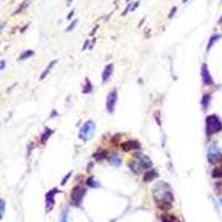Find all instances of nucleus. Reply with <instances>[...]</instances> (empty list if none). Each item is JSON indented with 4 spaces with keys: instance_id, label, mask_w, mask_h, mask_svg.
Masks as SVG:
<instances>
[{
    "instance_id": "nucleus-1",
    "label": "nucleus",
    "mask_w": 222,
    "mask_h": 222,
    "mask_svg": "<svg viewBox=\"0 0 222 222\" xmlns=\"http://www.w3.org/2000/svg\"><path fill=\"white\" fill-rule=\"evenodd\" d=\"M153 196L157 201L158 207L161 210H170L171 202L173 201V196L170 191V187L163 181L158 182L153 187Z\"/></svg>"
},
{
    "instance_id": "nucleus-2",
    "label": "nucleus",
    "mask_w": 222,
    "mask_h": 222,
    "mask_svg": "<svg viewBox=\"0 0 222 222\" xmlns=\"http://www.w3.org/2000/svg\"><path fill=\"white\" fill-rule=\"evenodd\" d=\"M151 166L152 161L143 153H136L129 162L130 169L137 174H140V173H142V171L150 169Z\"/></svg>"
},
{
    "instance_id": "nucleus-3",
    "label": "nucleus",
    "mask_w": 222,
    "mask_h": 222,
    "mask_svg": "<svg viewBox=\"0 0 222 222\" xmlns=\"http://www.w3.org/2000/svg\"><path fill=\"white\" fill-rule=\"evenodd\" d=\"M222 130V123L219 120V118L215 116H209L206 119V131L208 136L214 134Z\"/></svg>"
},
{
    "instance_id": "nucleus-4",
    "label": "nucleus",
    "mask_w": 222,
    "mask_h": 222,
    "mask_svg": "<svg viewBox=\"0 0 222 222\" xmlns=\"http://www.w3.org/2000/svg\"><path fill=\"white\" fill-rule=\"evenodd\" d=\"M94 131H96V124L94 121H87L83 126L81 127L79 131V138L81 140L88 141L90 139H92L94 134Z\"/></svg>"
},
{
    "instance_id": "nucleus-5",
    "label": "nucleus",
    "mask_w": 222,
    "mask_h": 222,
    "mask_svg": "<svg viewBox=\"0 0 222 222\" xmlns=\"http://www.w3.org/2000/svg\"><path fill=\"white\" fill-rule=\"evenodd\" d=\"M84 189L80 185H77L76 188H73L72 192H71L70 196V203L73 204V206H80L82 201V198L84 196Z\"/></svg>"
},
{
    "instance_id": "nucleus-6",
    "label": "nucleus",
    "mask_w": 222,
    "mask_h": 222,
    "mask_svg": "<svg viewBox=\"0 0 222 222\" xmlns=\"http://www.w3.org/2000/svg\"><path fill=\"white\" fill-rule=\"evenodd\" d=\"M221 152H220V149L217 145H212L210 147L208 151V160L210 163H215L217 161H219L221 159Z\"/></svg>"
},
{
    "instance_id": "nucleus-7",
    "label": "nucleus",
    "mask_w": 222,
    "mask_h": 222,
    "mask_svg": "<svg viewBox=\"0 0 222 222\" xmlns=\"http://www.w3.org/2000/svg\"><path fill=\"white\" fill-rule=\"evenodd\" d=\"M117 99H118L117 90H112V91L108 94L107 102H105V107H107L108 111H109L110 113H112L113 110H115L116 103H117Z\"/></svg>"
},
{
    "instance_id": "nucleus-8",
    "label": "nucleus",
    "mask_w": 222,
    "mask_h": 222,
    "mask_svg": "<svg viewBox=\"0 0 222 222\" xmlns=\"http://www.w3.org/2000/svg\"><path fill=\"white\" fill-rule=\"evenodd\" d=\"M122 150L124 151H131V150H136L140 148V143L136 140H128L121 145Z\"/></svg>"
},
{
    "instance_id": "nucleus-9",
    "label": "nucleus",
    "mask_w": 222,
    "mask_h": 222,
    "mask_svg": "<svg viewBox=\"0 0 222 222\" xmlns=\"http://www.w3.org/2000/svg\"><path fill=\"white\" fill-rule=\"evenodd\" d=\"M57 191H58L57 189H52V190H50L47 193V196H46V206H47L48 211L51 210V208L54 207V194L57 193Z\"/></svg>"
},
{
    "instance_id": "nucleus-10",
    "label": "nucleus",
    "mask_w": 222,
    "mask_h": 222,
    "mask_svg": "<svg viewBox=\"0 0 222 222\" xmlns=\"http://www.w3.org/2000/svg\"><path fill=\"white\" fill-rule=\"evenodd\" d=\"M201 75H202V81H203V83H206V84H212L213 80H212V78H211L210 72H209L207 65H202Z\"/></svg>"
},
{
    "instance_id": "nucleus-11",
    "label": "nucleus",
    "mask_w": 222,
    "mask_h": 222,
    "mask_svg": "<svg viewBox=\"0 0 222 222\" xmlns=\"http://www.w3.org/2000/svg\"><path fill=\"white\" fill-rule=\"evenodd\" d=\"M109 161L112 166L120 167V164H121V158H120V156L118 153H111L109 156Z\"/></svg>"
},
{
    "instance_id": "nucleus-12",
    "label": "nucleus",
    "mask_w": 222,
    "mask_h": 222,
    "mask_svg": "<svg viewBox=\"0 0 222 222\" xmlns=\"http://www.w3.org/2000/svg\"><path fill=\"white\" fill-rule=\"evenodd\" d=\"M112 71H113V65H108L107 67H105V70H103V73H102L103 82L107 81V80L109 79L110 76H111V73H112Z\"/></svg>"
},
{
    "instance_id": "nucleus-13",
    "label": "nucleus",
    "mask_w": 222,
    "mask_h": 222,
    "mask_svg": "<svg viewBox=\"0 0 222 222\" xmlns=\"http://www.w3.org/2000/svg\"><path fill=\"white\" fill-rule=\"evenodd\" d=\"M156 177H157V172L154 170L147 171V172L145 173V175H143V180H145V182H150V181L153 180Z\"/></svg>"
},
{
    "instance_id": "nucleus-14",
    "label": "nucleus",
    "mask_w": 222,
    "mask_h": 222,
    "mask_svg": "<svg viewBox=\"0 0 222 222\" xmlns=\"http://www.w3.org/2000/svg\"><path fill=\"white\" fill-rule=\"evenodd\" d=\"M87 185H89V187L91 188H97L100 185V183H99V181L94 180V178H89L88 180H87Z\"/></svg>"
},
{
    "instance_id": "nucleus-15",
    "label": "nucleus",
    "mask_w": 222,
    "mask_h": 222,
    "mask_svg": "<svg viewBox=\"0 0 222 222\" xmlns=\"http://www.w3.org/2000/svg\"><path fill=\"white\" fill-rule=\"evenodd\" d=\"M54 63H56V61H54V62H51L49 65H48V67H47V69H46V70H44L43 72H42V75H41V77H40V79H43V78L46 77V76H47L48 73H49V71L51 70V68H52V67H54Z\"/></svg>"
},
{
    "instance_id": "nucleus-16",
    "label": "nucleus",
    "mask_w": 222,
    "mask_h": 222,
    "mask_svg": "<svg viewBox=\"0 0 222 222\" xmlns=\"http://www.w3.org/2000/svg\"><path fill=\"white\" fill-rule=\"evenodd\" d=\"M162 222H177L178 220L174 219V217H171V215H162L161 217Z\"/></svg>"
},
{
    "instance_id": "nucleus-17",
    "label": "nucleus",
    "mask_w": 222,
    "mask_h": 222,
    "mask_svg": "<svg viewBox=\"0 0 222 222\" xmlns=\"http://www.w3.org/2000/svg\"><path fill=\"white\" fill-rule=\"evenodd\" d=\"M212 175L214 178H222V168H217L213 170Z\"/></svg>"
},
{
    "instance_id": "nucleus-18",
    "label": "nucleus",
    "mask_w": 222,
    "mask_h": 222,
    "mask_svg": "<svg viewBox=\"0 0 222 222\" xmlns=\"http://www.w3.org/2000/svg\"><path fill=\"white\" fill-rule=\"evenodd\" d=\"M33 54V51H31V50H28V51H25V52H22L21 54V56H20V59L22 60V59H27V58H29L30 56H32Z\"/></svg>"
},
{
    "instance_id": "nucleus-19",
    "label": "nucleus",
    "mask_w": 222,
    "mask_h": 222,
    "mask_svg": "<svg viewBox=\"0 0 222 222\" xmlns=\"http://www.w3.org/2000/svg\"><path fill=\"white\" fill-rule=\"evenodd\" d=\"M209 100H210V97H209V96H204L203 99H202V105H203L204 109H207V108H208Z\"/></svg>"
},
{
    "instance_id": "nucleus-20",
    "label": "nucleus",
    "mask_w": 222,
    "mask_h": 222,
    "mask_svg": "<svg viewBox=\"0 0 222 222\" xmlns=\"http://www.w3.org/2000/svg\"><path fill=\"white\" fill-rule=\"evenodd\" d=\"M51 133H52V131H51V130H48V128H47V133H46V134H44V133H43V136H42V139H41L42 142H44V141L47 140L48 137H49L50 134H51Z\"/></svg>"
},
{
    "instance_id": "nucleus-21",
    "label": "nucleus",
    "mask_w": 222,
    "mask_h": 222,
    "mask_svg": "<svg viewBox=\"0 0 222 222\" xmlns=\"http://www.w3.org/2000/svg\"><path fill=\"white\" fill-rule=\"evenodd\" d=\"M219 38H220V36H219V35H215V36H213V37L211 38L210 43H209V46H208V49L211 47V44H212V42H214V41H215V39H219Z\"/></svg>"
},
{
    "instance_id": "nucleus-22",
    "label": "nucleus",
    "mask_w": 222,
    "mask_h": 222,
    "mask_svg": "<svg viewBox=\"0 0 222 222\" xmlns=\"http://www.w3.org/2000/svg\"><path fill=\"white\" fill-rule=\"evenodd\" d=\"M77 22H78V20H75V21H73L72 24H71L70 26H69L68 28H67V31H70V30H72V29L76 27V25H77Z\"/></svg>"
},
{
    "instance_id": "nucleus-23",
    "label": "nucleus",
    "mask_w": 222,
    "mask_h": 222,
    "mask_svg": "<svg viewBox=\"0 0 222 222\" xmlns=\"http://www.w3.org/2000/svg\"><path fill=\"white\" fill-rule=\"evenodd\" d=\"M60 222H68V217H67V212H65L62 215H61Z\"/></svg>"
},
{
    "instance_id": "nucleus-24",
    "label": "nucleus",
    "mask_w": 222,
    "mask_h": 222,
    "mask_svg": "<svg viewBox=\"0 0 222 222\" xmlns=\"http://www.w3.org/2000/svg\"><path fill=\"white\" fill-rule=\"evenodd\" d=\"M3 212H5V201L1 200V215H3Z\"/></svg>"
},
{
    "instance_id": "nucleus-25",
    "label": "nucleus",
    "mask_w": 222,
    "mask_h": 222,
    "mask_svg": "<svg viewBox=\"0 0 222 222\" xmlns=\"http://www.w3.org/2000/svg\"><path fill=\"white\" fill-rule=\"evenodd\" d=\"M71 174H72V172H69V173H68V175H67V177H65V179H63V180H62V182H61V185H65V181L68 180V179H69V177H70Z\"/></svg>"
},
{
    "instance_id": "nucleus-26",
    "label": "nucleus",
    "mask_w": 222,
    "mask_h": 222,
    "mask_svg": "<svg viewBox=\"0 0 222 222\" xmlns=\"http://www.w3.org/2000/svg\"><path fill=\"white\" fill-rule=\"evenodd\" d=\"M175 9H177V8H173V9H172V11H171V14H170V16H169V17H170V18H171V17H172L173 16V14H174V11H175Z\"/></svg>"
},
{
    "instance_id": "nucleus-27",
    "label": "nucleus",
    "mask_w": 222,
    "mask_h": 222,
    "mask_svg": "<svg viewBox=\"0 0 222 222\" xmlns=\"http://www.w3.org/2000/svg\"><path fill=\"white\" fill-rule=\"evenodd\" d=\"M5 68V61H1V69Z\"/></svg>"
},
{
    "instance_id": "nucleus-28",
    "label": "nucleus",
    "mask_w": 222,
    "mask_h": 222,
    "mask_svg": "<svg viewBox=\"0 0 222 222\" xmlns=\"http://www.w3.org/2000/svg\"><path fill=\"white\" fill-rule=\"evenodd\" d=\"M182 1H183V3H185V1H187V0H182Z\"/></svg>"
},
{
    "instance_id": "nucleus-29",
    "label": "nucleus",
    "mask_w": 222,
    "mask_h": 222,
    "mask_svg": "<svg viewBox=\"0 0 222 222\" xmlns=\"http://www.w3.org/2000/svg\"><path fill=\"white\" fill-rule=\"evenodd\" d=\"M177 222H179V221H177Z\"/></svg>"
},
{
    "instance_id": "nucleus-30",
    "label": "nucleus",
    "mask_w": 222,
    "mask_h": 222,
    "mask_svg": "<svg viewBox=\"0 0 222 222\" xmlns=\"http://www.w3.org/2000/svg\"><path fill=\"white\" fill-rule=\"evenodd\" d=\"M221 21H222V20H221Z\"/></svg>"
}]
</instances>
